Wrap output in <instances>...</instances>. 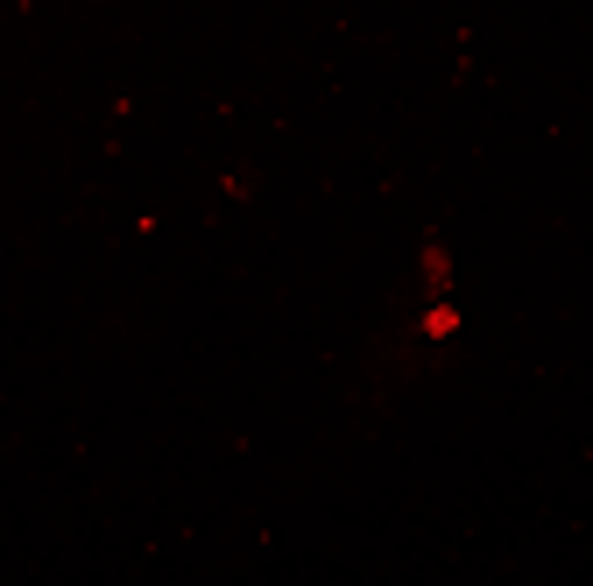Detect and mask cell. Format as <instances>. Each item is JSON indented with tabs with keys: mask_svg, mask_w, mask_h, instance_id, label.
I'll use <instances>...</instances> for the list:
<instances>
[{
	"mask_svg": "<svg viewBox=\"0 0 593 586\" xmlns=\"http://www.w3.org/2000/svg\"><path fill=\"white\" fill-rule=\"evenodd\" d=\"M445 283H452V254L445 240H424V297H445Z\"/></svg>",
	"mask_w": 593,
	"mask_h": 586,
	"instance_id": "1",
	"label": "cell"
}]
</instances>
